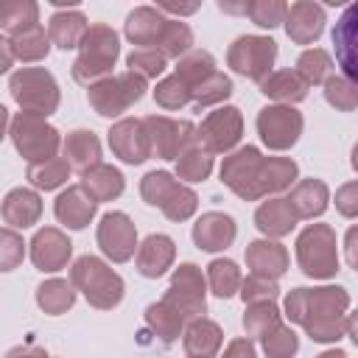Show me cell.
Here are the masks:
<instances>
[{"mask_svg":"<svg viewBox=\"0 0 358 358\" xmlns=\"http://www.w3.org/2000/svg\"><path fill=\"white\" fill-rule=\"evenodd\" d=\"M288 204H291V210H294L296 218L322 215L324 207H327V187H324V182H319V179H302L291 190Z\"/></svg>","mask_w":358,"mask_h":358,"instance_id":"cell-28","label":"cell"},{"mask_svg":"<svg viewBox=\"0 0 358 358\" xmlns=\"http://www.w3.org/2000/svg\"><path fill=\"white\" fill-rule=\"evenodd\" d=\"M277 56V42L271 36H241L229 48V67L246 78H266Z\"/></svg>","mask_w":358,"mask_h":358,"instance_id":"cell-8","label":"cell"},{"mask_svg":"<svg viewBox=\"0 0 358 358\" xmlns=\"http://www.w3.org/2000/svg\"><path fill=\"white\" fill-rule=\"evenodd\" d=\"M241 131H243L241 112L235 106H221L201 120L196 131V143L210 154H224L241 140Z\"/></svg>","mask_w":358,"mask_h":358,"instance_id":"cell-9","label":"cell"},{"mask_svg":"<svg viewBox=\"0 0 358 358\" xmlns=\"http://www.w3.org/2000/svg\"><path fill=\"white\" fill-rule=\"evenodd\" d=\"M260 92L285 103H299L308 95V84L296 70H277L266 78H260Z\"/></svg>","mask_w":358,"mask_h":358,"instance_id":"cell-27","label":"cell"},{"mask_svg":"<svg viewBox=\"0 0 358 358\" xmlns=\"http://www.w3.org/2000/svg\"><path fill=\"white\" fill-rule=\"evenodd\" d=\"M207 277H210L213 294L221 296V299H229L241 288V271L232 260H213L207 266Z\"/></svg>","mask_w":358,"mask_h":358,"instance_id":"cell-43","label":"cell"},{"mask_svg":"<svg viewBox=\"0 0 358 358\" xmlns=\"http://www.w3.org/2000/svg\"><path fill=\"white\" fill-rule=\"evenodd\" d=\"M221 344V330L218 324L207 322V319H196L190 322L187 333H185V350L190 355H213Z\"/></svg>","mask_w":358,"mask_h":358,"instance_id":"cell-36","label":"cell"},{"mask_svg":"<svg viewBox=\"0 0 358 358\" xmlns=\"http://www.w3.org/2000/svg\"><path fill=\"white\" fill-rule=\"evenodd\" d=\"M81 53L73 64V78L78 84H92L98 78H106L115 67V59L120 53L117 34L109 25H90L81 39Z\"/></svg>","mask_w":358,"mask_h":358,"instance_id":"cell-1","label":"cell"},{"mask_svg":"<svg viewBox=\"0 0 358 358\" xmlns=\"http://www.w3.org/2000/svg\"><path fill=\"white\" fill-rule=\"evenodd\" d=\"M324 3H330V6H341V3H350V0H324Z\"/></svg>","mask_w":358,"mask_h":358,"instance_id":"cell-61","label":"cell"},{"mask_svg":"<svg viewBox=\"0 0 358 358\" xmlns=\"http://www.w3.org/2000/svg\"><path fill=\"white\" fill-rule=\"evenodd\" d=\"M81 185L95 201H112L123 193V173L112 165L95 162L87 171H81Z\"/></svg>","mask_w":358,"mask_h":358,"instance_id":"cell-23","label":"cell"},{"mask_svg":"<svg viewBox=\"0 0 358 358\" xmlns=\"http://www.w3.org/2000/svg\"><path fill=\"white\" fill-rule=\"evenodd\" d=\"M157 6L165 8V11H171V14H182V17H187V14L199 11L201 0H157Z\"/></svg>","mask_w":358,"mask_h":358,"instance_id":"cell-54","label":"cell"},{"mask_svg":"<svg viewBox=\"0 0 358 358\" xmlns=\"http://www.w3.org/2000/svg\"><path fill=\"white\" fill-rule=\"evenodd\" d=\"M255 224H257V229H260L263 235H268V238H282V235H288V232L296 227V215H294L288 199H268V201H263V204L257 207Z\"/></svg>","mask_w":358,"mask_h":358,"instance_id":"cell-24","label":"cell"},{"mask_svg":"<svg viewBox=\"0 0 358 358\" xmlns=\"http://www.w3.org/2000/svg\"><path fill=\"white\" fill-rule=\"evenodd\" d=\"M229 352H246V355H252L255 350H252V344H232Z\"/></svg>","mask_w":358,"mask_h":358,"instance_id":"cell-59","label":"cell"},{"mask_svg":"<svg viewBox=\"0 0 358 358\" xmlns=\"http://www.w3.org/2000/svg\"><path fill=\"white\" fill-rule=\"evenodd\" d=\"M162 25H165V17H162L159 11L143 6V8H134V11L126 17V36H129L134 45L148 48V45H154V42L159 39Z\"/></svg>","mask_w":358,"mask_h":358,"instance_id":"cell-29","label":"cell"},{"mask_svg":"<svg viewBox=\"0 0 358 358\" xmlns=\"http://www.w3.org/2000/svg\"><path fill=\"white\" fill-rule=\"evenodd\" d=\"M98 246L115 263H126L137 249V229L126 213H106L98 224Z\"/></svg>","mask_w":358,"mask_h":358,"instance_id":"cell-14","label":"cell"},{"mask_svg":"<svg viewBox=\"0 0 358 358\" xmlns=\"http://www.w3.org/2000/svg\"><path fill=\"white\" fill-rule=\"evenodd\" d=\"M196 204H199V199H196V193L190 190V187H185V185H179L176 187V193L159 207L171 221H185V218H190L193 213H196Z\"/></svg>","mask_w":358,"mask_h":358,"instance_id":"cell-50","label":"cell"},{"mask_svg":"<svg viewBox=\"0 0 358 358\" xmlns=\"http://www.w3.org/2000/svg\"><path fill=\"white\" fill-rule=\"evenodd\" d=\"M8 90H11L14 101L25 112L48 117L59 106V87H56L53 76L45 67H22V70H17L11 76Z\"/></svg>","mask_w":358,"mask_h":358,"instance_id":"cell-5","label":"cell"},{"mask_svg":"<svg viewBox=\"0 0 358 358\" xmlns=\"http://www.w3.org/2000/svg\"><path fill=\"white\" fill-rule=\"evenodd\" d=\"M285 31L296 45H310L324 31V11L313 0H299L285 11Z\"/></svg>","mask_w":358,"mask_h":358,"instance_id":"cell-17","label":"cell"},{"mask_svg":"<svg viewBox=\"0 0 358 358\" xmlns=\"http://www.w3.org/2000/svg\"><path fill=\"white\" fill-rule=\"evenodd\" d=\"M280 294L277 282L271 277H263V274H252L241 282V296L243 302H260V299H274Z\"/></svg>","mask_w":358,"mask_h":358,"instance_id":"cell-51","label":"cell"},{"mask_svg":"<svg viewBox=\"0 0 358 358\" xmlns=\"http://www.w3.org/2000/svg\"><path fill=\"white\" fill-rule=\"evenodd\" d=\"M252 308L243 316V327L249 336H268L277 324H280V310L274 308V299H260V302H249Z\"/></svg>","mask_w":358,"mask_h":358,"instance_id":"cell-39","label":"cell"},{"mask_svg":"<svg viewBox=\"0 0 358 358\" xmlns=\"http://www.w3.org/2000/svg\"><path fill=\"white\" fill-rule=\"evenodd\" d=\"M25 257V241L14 229H0V271H11Z\"/></svg>","mask_w":358,"mask_h":358,"instance_id":"cell-49","label":"cell"},{"mask_svg":"<svg viewBox=\"0 0 358 358\" xmlns=\"http://www.w3.org/2000/svg\"><path fill=\"white\" fill-rule=\"evenodd\" d=\"M73 252V243L67 241L64 232H59L56 227H45L34 235L31 241V260L39 271H59L67 266Z\"/></svg>","mask_w":358,"mask_h":358,"instance_id":"cell-16","label":"cell"},{"mask_svg":"<svg viewBox=\"0 0 358 358\" xmlns=\"http://www.w3.org/2000/svg\"><path fill=\"white\" fill-rule=\"evenodd\" d=\"M296 179V162L285 157H263L257 168V190L260 196L266 193H280L291 187Z\"/></svg>","mask_w":358,"mask_h":358,"instance_id":"cell-26","label":"cell"},{"mask_svg":"<svg viewBox=\"0 0 358 358\" xmlns=\"http://www.w3.org/2000/svg\"><path fill=\"white\" fill-rule=\"evenodd\" d=\"M263 344H266V352H294L296 350V333L277 324L268 336H263Z\"/></svg>","mask_w":358,"mask_h":358,"instance_id":"cell-52","label":"cell"},{"mask_svg":"<svg viewBox=\"0 0 358 358\" xmlns=\"http://www.w3.org/2000/svg\"><path fill=\"white\" fill-rule=\"evenodd\" d=\"M53 6H78L81 0H50Z\"/></svg>","mask_w":358,"mask_h":358,"instance_id":"cell-60","label":"cell"},{"mask_svg":"<svg viewBox=\"0 0 358 358\" xmlns=\"http://www.w3.org/2000/svg\"><path fill=\"white\" fill-rule=\"evenodd\" d=\"M173 255H176V246L168 235H148L137 249V271L143 277L157 280L171 268Z\"/></svg>","mask_w":358,"mask_h":358,"instance_id":"cell-20","label":"cell"},{"mask_svg":"<svg viewBox=\"0 0 358 358\" xmlns=\"http://www.w3.org/2000/svg\"><path fill=\"white\" fill-rule=\"evenodd\" d=\"M210 171H213V154L204 151L196 140L187 148L179 151V157H176V173H179V179L204 182L210 176Z\"/></svg>","mask_w":358,"mask_h":358,"instance_id":"cell-32","label":"cell"},{"mask_svg":"<svg viewBox=\"0 0 358 358\" xmlns=\"http://www.w3.org/2000/svg\"><path fill=\"white\" fill-rule=\"evenodd\" d=\"M257 131L268 148L285 151L302 134V115L291 106H266L257 115Z\"/></svg>","mask_w":358,"mask_h":358,"instance_id":"cell-12","label":"cell"},{"mask_svg":"<svg viewBox=\"0 0 358 358\" xmlns=\"http://www.w3.org/2000/svg\"><path fill=\"white\" fill-rule=\"evenodd\" d=\"M154 45H157V50H159L165 59H179V56H185V53L190 50V45H193V31H190L185 22H171V20H165L162 34H159V39H157Z\"/></svg>","mask_w":358,"mask_h":358,"instance_id":"cell-37","label":"cell"},{"mask_svg":"<svg viewBox=\"0 0 358 358\" xmlns=\"http://www.w3.org/2000/svg\"><path fill=\"white\" fill-rule=\"evenodd\" d=\"M154 101H157L162 109H179V106H185V103L190 101V87L173 73V76H168V78H162V81L157 84Z\"/></svg>","mask_w":358,"mask_h":358,"instance_id":"cell-46","label":"cell"},{"mask_svg":"<svg viewBox=\"0 0 358 358\" xmlns=\"http://www.w3.org/2000/svg\"><path fill=\"white\" fill-rule=\"evenodd\" d=\"M129 70L143 76V78H157L165 70V56L157 48H137L129 59H126Z\"/></svg>","mask_w":358,"mask_h":358,"instance_id":"cell-47","label":"cell"},{"mask_svg":"<svg viewBox=\"0 0 358 358\" xmlns=\"http://www.w3.org/2000/svg\"><path fill=\"white\" fill-rule=\"evenodd\" d=\"M232 95V81L224 76V73H218V70H213L204 81H199L193 90H190V98L196 101V106L201 109V106H210V103H218V101H224V98H229Z\"/></svg>","mask_w":358,"mask_h":358,"instance_id":"cell-41","label":"cell"},{"mask_svg":"<svg viewBox=\"0 0 358 358\" xmlns=\"http://www.w3.org/2000/svg\"><path fill=\"white\" fill-rule=\"evenodd\" d=\"M352 243H355V227L347 232V252H350V257H347V263L350 266H355V252H352Z\"/></svg>","mask_w":358,"mask_h":358,"instance_id":"cell-57","label":"cell"},{"mask_svg":"<svg viewBox=\"0 0 358 358\" xmlns=\"http://www.w3.org/2000/svg\"><path fill=\"white\" fill-rule=\"evenodd\" d=\"M87 28L90 25H87V17L81 11H59L48 22V39L62 50H73L81 45Z\"/></svg>","mask_w":358,"mask_h":358,"instance_id":"cell-25","label":"cell"},{"mask_svg":"<svg viewBox=\"0 0 358 358\" xmlns=\"http://www.w3.org/2000/svg\"><path fill=\"white\" fill-rule=\"evenodd\" d=\"M330 70H333V62H330V56H327L324 50H319V48L305 50V53L296 59V73L305 78L308 87H310V84H322V81L330 76Z\"/></svg>","mask_w":358,"mask_h":358,"instance_id":"cell-44","label":"cell"},{"mask_svg":"<svg viewBox=\"0 0 358 358\" xmlns=\"http://www.w3.org/2000/svg\"><path fill=\"white\" fill-rule=\"evenodd\" d=\"M11 48H14V59H22V62H39L48 56L50 50V39L45 34V28L36 22L20 34H14L11 39Z\"/></svg>","mask_w":358,"mask_h":358,"instance_id":"cell-33","label":"cell"},{"mask_svg":"<svg viewBox=\"0 0 358 358\" xmlns=\"http://www.w3.org/2000/svg\"><path fill=\"white\" fill-rule=\"evenodd\" d=\"M260 151L255 145H243L238 148L235 154H229L221 165V182L238 193L241 199L246 201H255L260 199V190H257V168H260Z\"/></svg>","mask_w":358,"mask_h":358,"instance_id":"cell-11","label":"cell"},{"mask_svg":"<svg viewBox=\"0 0 358 358\" xmlns=\"http://www.w3.org/2000/svg\"><path fill=\"white\" fill-rule=\"evenodd\" d=\"M171 308H176L182 316H199L204 313V277L199 271V266L193 263H182L173 271L171 288L165 294V299Z\"/></svg>","mask_w":358,"mask_h":358,"instance_id":"cell-13","label":"cell"},{"mask_svg":"<svg viewBox=\"0 0 358 358\" xmlns=\"http://www.w3.org/2000/svg\"><path fill=\"white\" fill-rule=\"evenodd\" d=\"M350 305V296L344 288H296L285 299V310L291 322L313 324L336 319L338 310Z\"/></svg>","mask_w":358,"mask_h":358,"instance_id":"cell-4","label":"cell"},{"mask_svg":"<svg viewBox=\"0 0 358 358\" xmlns=\"http://www.w3.org/2000/svg\"><path fill=\"white\" fill-rule=\"evenodd\" d=\"M246 266L252 268V274L277 280L288 268V252L277 241H255L246 246Z\"/></svg>","mask_w":358,"mask_h":358,"instance_id":"cell-21","label":"cell"},{"mask_svg":"<svg viewBox=\"0 0 358 358\" xmlns=\"http://www.w3.org/2000/svg\"><path fill=\"white\" fill-rule=\"evenodd\" d=\"M215 70V62L207 50H187L185 56H179V64H176V76L193 90L199 81H204L210 73Z\"/></svg>","mask_w":358,"mask_h":358,"instance_id":"cell-40","label":"cell"},{"mask_svg":"<svg viewBox=\"0 0 358 358\" xmlns=\"http://www.w3.org/2000/svg\"><path fill=\"white\" fill-rule=\"evenodd\" d=\"M145 319H148V324H151V330L165 341V344H171L176 336H179V330H182V322H185V316L176 310V308H171L168 302H159V305H148V310H145Z\"/></svg>","mask_w":358,"mask_h":358,"instance_id":"cell-38","label":"cell"},{"mask_svg":"<svg viewBox=\"0 0 358 358\" xmlns=\"http://www.w3.org/2000/svg\"><path fill=\"white\" fill-rule=\"evenodd\" d=\"M193 241L204 252L227 249L235 241V221L227 213H204L193 227Z\"/></svg>","mask_w":358,"mask_h":358,"instance_id":"cell-19","label":"cell"},{"mask_svg":"<svg viewBox=\"0 0 358 358\" xmlns=\"http://www.w3.org/2000/svg\"><path fill=\"white\" fill-rule=\"evenodd\" d=\"M56 218L64 224V227H70V229H84L90 221H92V215H95V210H98V201L84 190V185H73V187H67L59 199H56Z\"/></svg>","mask_w":358,"mask_h":358,"instance_id":"cell-18","label":"cell"},{"mask_svg":"<svg viewBox=\"0 0 358 358\" xmlns=\"http://www.w3.org/2000/svg\"><path fill=\"white\" fill-rule=\"evenodd\" d=\"M145 95V78L137 73H120V76H106L90 84V103L98 115L103 117H117L123 115L131 103H137Z\"/></svg>","mask_w":358,"mask_h":358,"instance_id":"cell-3","label":"cell"},{"mask_svg":"<svg viewBox=\"0 0 358 358\" xmlns=\"http://www.w3.org/2000/svg\"><path fill=\"white\" fill-rule=\"evenodd\" d=\"M148 143H151V154L162 157V159H176L182 148H187L196 140V129L187 120H171L162 115H151L143 120Z\"/></svg>","mask_w":358,"mask_h":358,"instance_id":"cell-10","label":"cell"},{"mask_svg":"<svg viewBox=\"0 0 358 358\" xmlns=\"http://www.w3.org/2000/svg\"><path fill=\"white\" fill-rule=\"evenodd\" d=\"M285 11L288 8L282 0H252L249 6V17L260 28H277L285 20Z\"/></svg>","mask_w":358,"mask_h":358,"instance_id":"cell-48","label":"cell"},{"mask_svg":"<svg viewBox=\"0 0 358 358\" xmlns=\"http://www.w3.org/2000/svg\"><path fill=\"white\" fill-rule=\"evenodd\" d=\"M176 187H179V182H176L168 171H151V173H145L143 182H140V193H143V199H145L151 207H162V204L176 193Z\"/></svg>","mask_w":358,"mask_h":358,"instance_id":"cell-42","label":"cell"},{"mask_svg":"<svg viewBox=\"0 0 358 358\" xmlns=\"http://www.w3.org/2000/svg\"><path fill=\"white\" fill-rule=\"evenodd\" d=\"M11 140H14V148L28 162H39V159L53 157L59 143H62L59 131L50 123H45L42 115H34L25 109L11 120Z\"/></svg>","mask_w":358,"mask_h":358,"instance_id":"cell-7","label":"cell"},{"mask_svg":"<svg viewBox=\"0 0 358 358\" xmlns=\"http://www.w3.org/2000/svg\"><path fill=\"white\" fill-rule=\"evenodd\" d=\"M70 280L73 285L87 296L90 305L95 308H115L123 299V280L98 257L84 255L73 263L70 268Z\"/></svg>","mask_w":358,"mask_h":358,"instance_id":"cell-2","label":"cell"},{"mask_svg":"<svg viewBox=\"0 0 358 358\" xmlns=\"http://www.w3.org/2000/svg\"><path fill=\"white\" fill-rule=\"evenodd\" d=\"M39 8L34 0H0V28L20 34L31 25H36Z\"/></svg>","mask_w":358,"mask_h":358,"instance_id":"cell-35","label":"cell"},{"mask_svg":"<svg viewBox=\"0 0 358 358\" xmlns=\"http://www.w3.org/2000/svg\"><path fill=\"white\" fill-rule=\"evenodd\" d=\"M296 257L308 277H333L338 271L336 232L327 224H313L296 238Z\"/></svg>","mask_w":358,"mask_h":358,"instance_id":"cell-6","label":"cell"},{"mask_svg":"<svg viewBox=\"0 0 358 358\" xmlns=\"http://www.w3.org/2000/svg\"><path fill=\"white\" fill-rule=\"evenodd\" d=\"M11 64H14V48H11V39L0 36V73H6Z\"/></svg>","mask_w":358,"mask_h":358,"instance_id":"cell-55","label":"cell"},{"mask_svg":"<svg viewBox=\"0 0 358 358\" xmlns=\"http://www.w3.org/2000/svg\"><path fill=\"white\" fill-rule=\"evenodd\" d=\"M39 215H42V199L34 190H28V187H14L3 199V218L14 229L34 227L39 221Z\"/></svg>","mask_w":358,"mask_h":358,"instance_id":"cell-22","label":"cell"},{"mask_svg":"<svg viewBox=\"0 0 358 358\" xmlns=\"http://www.w3.org/2000/svg\"><path fill=\"white\" fill-rule=\"evenodd\" d=\"M218 6H221V11H227V14H249L252 0H218Z\"/></svg>","mask_w":358,"mask_h":358,"instance_id":"cell-56","label":"cell"},{"mask_svg":"<svg viewBox=\"0 0 358 358\" xmlns=\"http://www.w3.org/2000/svg\"><path fill=\"white\" fill-rule=\"evenodd\" d=\"M324 98L330 106L341 109V112H352L355 103H358V90L350 78H341V76H327L324 78Z\"/></svg>","mask_w":358,"mask_h":358,"instance_id":"cell-45","label":"cell"},{"mask_svg":"<svg viewBox=\"0 0 358 358\" xmlns=\"http://www.w3.org/2000/svg\"><path fill=\"white\" fill-rule=\"evenodd\" d=\"M6 126H8V109L0 103V140L6 137Z\"/></svg>","mask_w":358,"mask_h":358,"instance_id":"cell-58","label":"cell"},{"mask_svg":"<svg viewBox=\"0 0 358 358\" xmlns=\"http://www.w3.org/2000/svg\"><path fill=\"white\" fill-rule=\"evenodd\" d=\"M355 193H358V187H355V182H350V185H344L338 193H336V204H338V210L347 215V218H352L355 213H358V201H355Z\"/></svg>","mask_w":358,"mask_h":358,"instance_id":"cell-53","label":"cell"},{"mask_svg":"<svg viewBox=\"0 0 358 358\" xmlns=\"http://www.w3.org/2000/svg\"><path fill=\"white\" fill-rule=\"evenodd\" d=\"M67 176H70V162L64 157H56V154L28 165V182L39 190H53V187L64 185Z\"/></svg>","mask_w":358,"mask_h":358,"instance_id":"cell-31","label":"cell"},{"mask_svg":"<svg viewBox=\"0 0 358 358\" xmlns=\"http://www.w3.org/2000/svg\"><path fill=\"white\" fill-rule=\"evenodd\" d=\"M36 302H39V308H42L45 313L59 316V313H64L67 308H73L76 291H73V285H70L67 280H48V282H42V285L36 288Z\"/></svg>","mask_w":358,"mask_h":358,"instance_id":"cell-34","label":"cell"},{"mask_svg":"<svg viewBox=\"0 0 358 358\" xmlns=\"http://www.w3.org/2000/svg\"><path fill=\"white\" fill-rule=\"evenodd\" d=\"M64 159L70 162V168H78V171H87L90 165L101 162V143L92 131L87 129H78V131H70L67 140H64Z\"/></svg>","mask_w":358,"mask_h":358,"instance_id":"cell-30","label":"cell"},{"mask_svg":"<svg viewBox=\"0 0 358 358\" xmlns=\"http://www.w3.org/2000/svg\"><path fill=\"white\" fill-rule=\"evenodd\" d=\"M109 145L129 165H140L151 157V143H148L145 126H143V120H134V117H126L109 129Z\"/></svg>","mask_w":358,"mask_h":358,"instance_id":"cell-15","label":"cell"}]
</instances>
